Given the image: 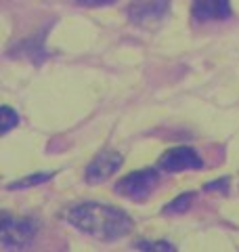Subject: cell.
Returning a JSON list of instances; mask_svg holds the SVG:
<instances>
[{
  "mask_svg": "<svg viewBox=\"0 0 239 252\" xmlns=\"http://www.w3.org/2000/svg\"><path fill=\"white\" fill-rule=\"evenodd\" d=\"M63 219L69 225H74L78 231L103 242H114L124 238L134 227L132 219L124 210L99 202H84L78 204V206H71L63 212Z\"/></svg>",
  "mask_w": 239,
  "mask_h": 252,
  "instance_id": "cell-1",
  "label": "cell"
},
{
  "mask_svg": "<svg viewBox=\"0 0 239 252\" xmlns=\"http://www.w3.org/2000/svg\"><path fill=\"white\" fill-rule=\"evenodd\" d=\"M40 227L34 219L28 217H2L0 225V242L4 248H26L36 240Z\"/></svg>",
  "mask_w": 239,
  "mask_h": 252,
  "instance_id": "cell-2",
  "label": "cell"
},
{
  "mask_svg": "<svg viewBox=\"0 0 239 252\" xmlns=\"http://www.w3.org/2000/svg\"><path fill=\"white\" fill-rule=\"evenodd\" d=\"M157 172L153 168H143V170H137V172H130L118 181L116 185V191L124 198H130V200H143L153 191L157 187Z\"/></svg>",
  "mask_w": 239,
  "mask_h": 252,
  "instance_id": "cell-3",
  "label": "cell"
},
{
  "mask_svg": "<svg viewBox=\"0 0 239 252\" xmlns=\"http://www.w3.org/2000/svg\"><path fill=\"white\" fill-rule=\"evenodd\" d=\"M204 166V160L193 147L180 145L168 149L159 158V168L166 172H180V170H197Z\"/></svg>",
  "mask_w": 239,
  "mask_h": 252,
  "instance_id": "cell-4",
  "label": "cell"
},
{
  "mask_svg": "<svg viewBox=\"0 0 239 252\" xmlns=\"http://www.w3.org/2000/svg\"><path fill=\"white\" fill-rule=\"evenodd\" d=\"M170 0H134L128 6V17L137 26H151L168 15Z\"/></svg>",
  "mask_w": 239,
  "mask_h": 252,
  "instance_id": "cell-5",
  "label": "cell"
},
{
  "mask_svg": "<svg viewBox=\"0 0 239 252\" xmlns=\"http://www.w3.org/2000/svg\"><path fill=\"white\" fill-rule=\"evenodd\" d=\"M120 166H122V156L118 152H111V149H105L86 166L84 177L90 185H99V183H105L109 177H114Z\"/></svg>",
  "mask_w": 239,
  "mask_h": 252,
  "instance_id": "cell-6",
  "label": "cell"
},
{
  "mask_svg": "<svg viewBox=\"0 0 239 252\" xmlns=\"http://www.w3.org/2000/svg\"><path fill=\"white\" fill-rule=\"evenodd\" d=\"M229 15H231L229 0H195L193 2V17L197 21L227 19Z\"/></svg>",
  "mask_w": 239,
  "mask_h": 252,
  "instance_id": "cell-7",
  "label": "cell"
},
{
  "mask_svg": "<svg viewBox=\"0 0 239 252\" xmlns=\"http://www.w3.org/2000/svg\"><path fill=\"white\" fill-rule=\"evenodd\" d=\"M55 177V172H38V175H28L26 179H19V181H13L6 187L9 189H28V187H36L40 183H46Z\"/></svg>",
  "mask_w": 239,
  "mask_h": 252,
  "instance_id": "cell-8",
  "label": "cell"
},
{
  "mask_svg": "<svg viewBox=\"0 0 239 252\" xmlns=\"http://www.w3.org/2000/svg\"><path fill=\"white\" fill-rule=\"evenodd\" d=\"M191 200H193V193H191V191L180 193L177 200H172L168 206L164 208V212H166V215H179V212H182V210H187V208H189Z\"/></svg>",
  "mask_w": 239,
  "mask_h": 252,
  "instance_id": "cell-9",
  "label": "cell"
},
{
  "mask_svg": "<svg viewBox=\"0 0 239 252\" xmlns=\"http://www.w3.org/2000/svg\"><path fill=\"white\" fill-rule=\"evenodd\" d=\"M0 114H2V135H6V132H9L11 128H15V126L19 124V116H17V112H15L13 107H9V105H2Z\"/></svg>",
  "mask_w": 239,
  "mask_h": 252,
  "instance_id": "cell-10",
  "label": "cell"
},
{
  "mask_svg": "<svg viewBox=\"0 0 239 252\" xmlns=\"http://www.w3.org/2000/svg\"><path fill=\"white\" fill-rule=\"evenodd\" d=\"M132 250H159V252H172L174 246L168 242H137Z\"/></svg>",
  "mask_w": 239,
  "mask_h": 252,
  "instance_id": "cell-11",
  "label": "cell"
},
{
  "mask_svg": "<svg viewBox=\"0 0 239 252\" xmlns=\"http://www.w3.org/2000/svg\"><path fill=\"white\" fill-rule=\"evenodd\" d=\"M76 2L82 6H107V4H114L116 0H76Z\"/></svg>",
  "mask_w": 239,
  "mask_h": 252,
  "instance_id": "cell-12",
  "label": "cell"
},
{
  "mask_svg": "<svg viewBox=\"0 0 239 252\" xmlns=\"http://www.w3.org/2000/svg\"><path fill=\"white\" fill-rule=\"evenodd\" d=\"M227 187H229V179L227 177L222 181H214V183L206 185V189H218V191H225V193H227Z\"/></svg>",
  "mask_w": 239,
  "mask_h": 252,
  "instance_id": "cell-13",
  "label": "cell"
}]
</instances>
